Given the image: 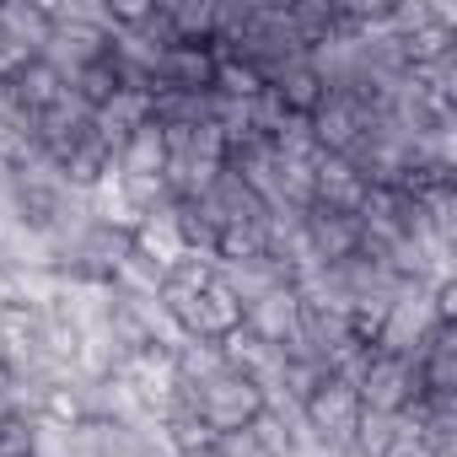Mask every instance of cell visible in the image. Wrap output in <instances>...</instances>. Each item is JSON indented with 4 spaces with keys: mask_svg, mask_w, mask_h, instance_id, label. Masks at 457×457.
Masks as SVG:
<instances>
[{
    "mask_svg": "<svg viewBox=\"0 0 457 457\" xmlns=\"http://www.w3.org/2000/svg\"><path fill=\"white\" fill-rule=\"evenodd\" d=\"M420 393H457V328H425L414 350Z\"/></svg>",
    "mask_w": 457,
    "mask_h": 457,
    "instance_id": "obj_11",
    "label": "cell"
},
{
    "mask_svg": "<svg viewBox=\"0 0 457 457\" xmlns=\"http://www.w3.org/2000/svg\"><path fill=\"white\" fill-rule=\"evenodd\" d=\"M167 162H172V140H167V124L162 119H145L113 151V167L124 178H167Z\"/></svg>",
    "mask_w": 457,
    "mask_h": 457,
    "instance_id": "obj_9",
    "label": "cell"
},
{
    "mask_svg": "<svg viewBox=\"0 0 457 457\" xmlns=\"http://www.w3.org/2000/svg\"><path fill=\"white\" fill-rule=\"evenodd\" d=\"M302 243H307L318 270H339V264L361 259V220L339 215V210H323V204H307L302 210Z\"/></svg>",
    "mask_w": 457,
    "mask_h": 457,
    "instance_id": "obj_7",
    "label": "cell"
},
{
    "mask_svg": "<svg viewBox=\"0 0 457 457\" xmlns=\"http://www.w3.org/2000/svg\"><path fill=\"white\" fill-rule=\"evenodd\" d=\"M151 430H156V446H162L167 457H204V452H215V441H220L188 403H172L162 420H151Z\"/></svg>",
    "mask_w": 457,
    "mask_h": 457,
    "instance_id": "obj_10",
    "label": "cell"
},
{
    "mask_svg": "<svg viewBox=\"0 0 457 457\" xmlns=\"http://www.w3.org/2000/svg\"><path fill=\"white\" fill-rule=\"evenodd\" d=\"M124 382H129V393L140 398V409L151 414V420H162L172 403H183V377H178V355L167 350V345H151V350H135V355H124L119 366H113Z\"/></svg>",
    "mask_w": 457,
    "mask_h": 457,
    "instance_id": "obj_5",
    "label": "cell"
},
{
    "mask_svg": "<svg viewBox=\"0 0 457 457\" xmlns=\"http://www.w3.org/2000/svg\"><path fill=\"white\" fill-rule=\"evenodd\" d=\"M296 420H302V436H307L312 446H323V452H345V446L355 441L366 409H361L355 382L339 377V371H328V377L296 403Z\"/></svg>",
    "mask_w": 457,
    "mask_h": 457,
    "instance_id": "obj_2",
    "label": "cell"
},
{
    "mask_svg": "<svg viewBox=\"0 0 457 457\" xmlns=\"http://www.w3.org/2000/svg\"><path fill=\"white\" fill-rule=\"evenodd\" d=\"M296 318H302V291L286 286V280H275V286H264V291H253L243 302V328L259 345L280 350V355L296 350Z\"/></svg>",
    "mask_w": 457,
    "mask_h": 457,
    "instance_id": "obj_6",
    "label": "cell"
},
{
    "mask_svg": "<svg viewBox=\"0 0 457 457\" xmlns=\"http://www.w3.org/2000/svg\"><path fill=\"white\" fill-rule=\"evenodd\" d=\"M355 393H361V409L366 414H382V420H398L420 403V371H414V355H393V350H371L355 371H350Z\"/></svg>",
    "mask_w": 457,
    "mask_h": 457,
    "instance_id": "obj_3",
    "label": "cell"
},
{
    "mask_svg": "<svg viewBox=\"0 0 457 457\" xmlns=\"http://www.w3.org/2000/svg\"><path fill=\"white\" fill-rule=\"evenodd\" d=\"M0 81H12V92L22 97V108H28L33 119H38L44 108H54V103H60V97L71 92V81H65V76H60V71H54V65L44 60V54L22 60V65H17L12 76H0Z\"/></svg>",
    "mask_w": 457,
    "mask_h": 457,
    "instance_id": "obj_12",
    "label": "cell"
},
{
    "mask_svg": "<svg viewBox=\"0 0 457 457\" xmlns=\"http://www.w3.org/2000/svg\"><path fill=\"white\" fill-rule=\"evenodd\" d=\"M124 248H129L151 275H172L188 253H199V248L188 243V226H183V215H178V199L162 204V210H151V215H140L129 232H124Z\"/></svg>",
    "mask_w": 457,
    "mask_h": 457,
    "instance_id": "obj_4",
    "label": "cell"
},
{
    "mask_svg": "<svg viewBox=\"0 0 457 457\" xmlns=\"http://www.w3.org/2000/svg\"><path fill=\"white\" fill-rule=\"evenodd\" d=\"M183 403L215 430V436H237V430H248L264 409H270V393L253 382V377H237V371H210L204 382H194L188 393H183Z\"/></svg>",
    "mask_w": 457,
    "mask_h": 457,
    "instance_id": "obj_1",
    "label": "cell"
},
{
    "mask_svg": "<svg viewBox=\"0 0 457 457\" xmlns=\"http://www.w3.org/2000/svg\"><path fill=\"white\" fill-rule=\"evenodd\" d=\"M366 172L355 156H318L312 162V204L339 210V215H361L366 204Z\"/></svg>",
    "mask_w": 457,
    "mask_h": 457,
    "instance_id": "obj_8",
    "label": "cell"
}]
</instances>
